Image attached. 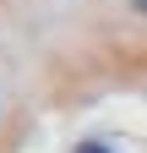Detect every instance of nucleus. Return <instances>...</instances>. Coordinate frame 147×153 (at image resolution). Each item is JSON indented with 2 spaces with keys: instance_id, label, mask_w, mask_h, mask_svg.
<instances>
[{
  "instance_id": "nucleus-1",
  "label": "nucleus",
  "mask_w": 147,
  "mask_h": 153,
  "mask_svg": "<svg viewBox=\"0 0 147 153\" xmlns=\"http://www.w3.org/2000/svg\"><path fill=\"white\" fill-rule=\"evenodd\" d=\"M76 153H109V148H104V142H82Z\"/></svg>"
},
{
  "instance_id": "nucleus-2",
  "label": "nucleus",
  "mask_w": 147,
  "mask_h": 153,
  "mask_svg": "<svg viewBox=\"0 0 147 153\" xmlns=\"http://www.w3.org/2000/svg\"><path fill=\"white\" fill-rule=\"evenodd\" d=\"M136 6H142V11H147V0H136Z\"/></svg>"
}]
</instances>
